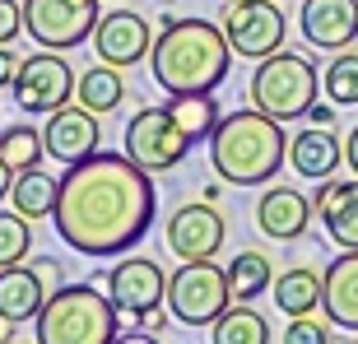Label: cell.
<instances>
[{
  "instance_id": "6da1fadb",
  "label": "cell",
  "mask_w": 358,
  "mask_h": 344,
  "mask_svg": "<svg viewBox=\"0 0 358 344\" xmlns=\"http://www.w3.org/2000/svg\"><path fill=\"white\" fill-rule=\"evenodd\" d=\"M56 233L80 256H126L154 224V182L131 154H103L70 163L56 196Z\"/></svg>"
},
{
  "instance_id": "7a4b0ae2",
  "label": "cell",
  "mask_w": 358,
  "mask_h": 344,
  "mask_svg": "<svg viewBox=\"0 0 358 344\" xmlns=\"http://www.w3.org/2000/svg\"><path fill=\"white\" fill-rule=\"evenodd\" d=\"M149 66L154 80L168 98L177 93H214L228 80L233 66V47H228L224 24L210 19H168L163 33L149 47Z\"/></svg>"
},
{
  "instance_id": "3957f363",
  "label": "cell",
  "mask_w": 358,
  "mask_h": 344,
  "mask_svg": "<svg viewBox=\"0 0 358 344\" xmlns=\"http://www.w3.org/2000/svg\"><path fill=\"white\" fill-rule=\"evenodd\" d=\"M284 159H289L284 121L261 107L228 112L210 131V168L228 186H266L284 168Z\"/></svg>"
},
{
  "instance_id": "277c9868",
  "label": "cell",
  "mask_w": 358,
  "mask_h": 344,
  "mask_svg": "<svg viewBox=\"0 0 358 344\" xmlns=\"http://www.w3.org/2000/svg\"><path fill=\"white\" fill-rule=\"evenodd\" d=\"M38 344H107L121 335V312L112 293L93 284H66L47 293L38 321H33Z\"/></svg>"
},
{
  "instance_id": "5b68a950",
  "label": "cell",
  "mask_w": 358,
  "mask_h": 344,
  "mask_svg": "<svg viewBox=\"0 0 358 344\" xmlns=\"http://www.w3.org/2000/svg\"><path fill=\"white\" fill-rule=\"evenodd\" d=\"M317 84L321 75L303 52L279 47V52L261 56V66L252 75V107H261V112H270L279 121H298L317 103Z\"/></svg>"
},
{
  "instance_id": "8992f818",
  "label": "cell",
  "mask_w": 358,
  "mask_h": 344,
  "mask_svg": "<svg viewBox=\"0 0 358 344\" xmlns=\"http://www.w3.org/2000/svg\"><path fill=\"white\" fill-rule=\"evenodd\" d=\"M168 317L191 326V331H205L233 307V284H228V270H219L214 261H182L173 279H168Z\"/></svg>"
},
{
  "instance_id": "52a82bcc",
  "label": "cell",
  "mask_w": 358,
  "mask_h": 344,
  "mask_svg": "<svg viewBox=\"0 0 358 344\" xmlns=\"http://www.w3.org/2000/svg\"><path fill=\"white\" fill-rule=\"evenodd\" d=\"M126 154L145 172H168L186 159V149L196 145L191 135L182 131V121L173 117V107H140L131 121H126Z\"/></svg>"
},
{
  "instance_id": "ba28073f",
  "label": "cell",
  "mask_w": 358,
  "mask_h": 344,
  "mask_svg": "<svg viewBox=\"0 0 358 344\" xmlns=\"http://www.w3.org/2000/svg\"><path fill=\"white\" fill-rule=\"evenodd\" d=\"M24 28L38 47L70 52V47L93 38L98 0H24Z\"/></svg>"
},
{
  "instance_id": "9c48e42d",
  "label": "cell",
  "mask_w": 358,
  "mask_h": 344,
  "mask_svg": "<svg viewBox=\"0 0 358 344\" xmlns=\"http://www.w3.org/2000/svg\"><path fill=\"white\" fill-rule=\"evenodd\" d=\"M75 80H80V75L70 70L66 56L52 52V47H42V52L19 61V75H14L10 93L24 112H56V107H66L70 98H75Z\"/></svg>"
},
{
  "instance_id": "30bf717a",
  "label": "cell",
  "mask_w": 358,
  "mask_h": 344,
  "mask_svg": "<svg viewBox=\"0 0 358 344\" xmlns=\"http://www.w3.org/2000/svg\"><path fill=\"white\" fill-rule=\"evenodd\" d=\"M224 33H228V47L233 56H247V61H261V56L279 52L284 47V10H279V0H228L224 10Z\"/></svg>"
},
{
  "instance_id": "8fae6325",
  "label": "cell",
  "mask_w": 358,
  "mask_h": 344,
  "mask_svg": "<svg viewBox=\"0 0 358 344\" xmlns=\"http://www.w3.org/2000/svg\"><path fill=\"white\" fill-rule=\"evenodd\" d=\"M107 293H112V303H117L121 317L149 321L163 307V298H168V279H163L159 261H149V256H126V261L112 265Z\"/></svg>"
},
{
  "instance_id": "7c38bea8",
  "label": "cell",
  "mask_w": 358,
  "mask_h": 344,
  "mask_svg": "<svg viewBox=\"0 0 358 344\" xmlns=\"http://www.w3.org/2000/svg\"><path fill=\"white\" fill-rule=\"evenodd\" d=\"M228 238L224 214L210 205H182V210L168 219V247H173L177 261H214L219 247Z\"/></svg>"
},
{
  "instance_id": "4fadbf2b",
  "label": "cell",
  "mask_w": 358,
  "mask_h": 344,
  "mask_svg": "<svg viewBox=\"0 0 358 344\" xmlns=\"http://www.w3.org/2000/svg\"><path fill=\"white\" fill-rule=\"evenodd\" d=\"M149 47H154L149 19H140L135 10H112L93 28V52H98V61H107V66L131 70L149 56Z\"/></svg>"
},
{
  "instance_id": "5bb4252c",
  "label": "cell",
  "mask_w": 358,
  "mask_h": 344,
  "mask_svg": "<svg viewBox=\"0 0 358 344\" xmlns=\"http://www.w3.org/2000/svg\"><path fill=\"white\" fill-rule=\"evenodd\" d=\"M42 145H47V159L56 163H80L98 149V112H89L84 103H66L47 112V131H42Z\"/></svg>"
},
{
  "instance_id": "9a60e30c",
  "label": "cell",
  "mask_w": 358,
  "mask_h": 344,
  "mask_svg": "<svg viewBox=\"0 0 358 344\" xmlns=\"http://www.w3.org/2000/svg\"><path fill=\"white\" fill-rule=\"evenodd\" d=\"M298 28L321 52H345L358 38V0H303Z\"/></svg>"
},
{
  "instance_id": "2e32d148",
  "label": "cell",
  "mask_w": 358,
  "mask_h": 344,
  "mask_svg": "<svg viewBox=\"0 0 358 344\" xmlns=\"http://www.w3.org/2000/svg\"><path fill=\"white\" fill-rule=\"evenodd\" d=\"M312 200L293 186H270L266 196L256 200V228L266 233L270 242H298L312 224Z\"/></svg>"
},
{
  "instance_id": "e0dca14e",
  "label": "cell",
  "mask_w": 358,
  "mask_h": 344,
  "mask_svg": "<svg viewBox=\"0 0 358 344\" xmlns=\"http://www.w3.org/2000/svg\"><path fill=\"white\" fill-rule=\"evenodd\" d=\"M312 210L321 214V224H326V233H331L335 247L358 252V177L354 182H331V177H321L317 196H312Z\"/></svg>"
},
{
  "instance_id": "ac0fdd59",
  "label": "cell",
  "mask_w": 358,
  "mask_h": 344,
  "mask_svg": "<svg viewBox=\"0 0 358 344\" xmlns=\"http://www.w3.org/2000/svg\"><path fill=\"white\" fill-rule=\"evenodd\" d=\"M321 312L331 326L358 335V252L335 256L321 275Z\"/></svg>"
},
{
  "instance_id": "d6986e66",
  "label": "cell",
  "mask_w": 358,
  "mask_h": 344,
  "mask_svg": "<svg viewBox=\"0 0 358 344\" xmlns=\"http://www.w3.org/2000/svg\"><path fill=\"white\" fill-rule=\"evenodd\" d=\"M340 159H345V145L331 135V126H307V131L289 135V163L298 177L321 182V177H331L340 168Z\"/></svg>"
},
{
  "instance_id": "ffe728a7",
  "label": "cell",
  "mask_w": 358,
  "mask_h": 344,
  "mask_svg": "<svg viewBox=\"0 0 358 344\" xmlns=\"http://www.w3.org/2000/svg\"><path fill=\"white\" fill-rule=\"evenodd\" d=\"M47 293L52 289L38 279V270L5 265V270H0V321H38Z\"/></svg>"
},
{
  "instance_id": "44dd1931",
  "label": "cell",
  "mask_w": 358,
  "mask_h": 344,
  "mask_svg": "<svg viewBox=\"0 0 358 344\" xmlns=\"http://www.w3.org/2000/svg\"><path fill=\"white\" fill-rule=\"evenodd\" d=\"M121 98H126V80H121V66H107V61H98V66H89L80 80H75V103H84L89 112H98V117L117 112Z\"/></svg>"
},
{
  "instance_id": "7402d4cb",
  "label": "cell",
  "mask_w": 358,
  "mask_h": 344,
  "mask_svg": "<svg viewBox=\"0 0 358 344\" xmlns=\"http://www.w3.org/2000/svg\"><path fill=\"white\" fill-rule=\"evenodd\" d=\"M56 196H61V177H52V172H14V186H10V205L24 219H47V214L56 210Z\"/></svg>"
},
{
  "instance_id": "603a6c76",
  "label": "cell",
  "mask_w": 358,
  "mask_h": 344,
  "mask_svg": "<svg viewBox=\"0 0 358 344\" xmlns=\"http://www.w3.org/2000/svg\"><path fill=\"white\" fill-rule=\"evenodd\" d=\"M270 293H275V307L284 312V317H307V312L321 307V275L307 270V265L284 270V275L270 284Z\"/></svg>"
},
{
  "instance_id": "cb8c5ba5",
  "label": "cell",
  "mask_w": 358,
  "mask_h": 344,
  "mask_svg": "<svg viewBox=\"0 0 358 344\" xmlns=\"http://www.w3.org/2000/svg\"><path fill=\"white\" fill-rule=\"evenodd\" d=\"M214 344H270V326H266V317H261L256 307H247V298H242L238 307H228L224 317L214 321Z\"/></svg>"
},
{
  "instance_id": "d4e9b609",
  "label": "cell",
  "mask_w": 358,
  "mask_h": 344,
  "mask_svg": "<svg viewBox=\"0 0 358 344\" xmlns=\"http://www.w3.org/2000/svg\"><path fill=\"white\" fill-rule=\"evenodd\" d=\"M228 284H233V298L252 303L256 293H266L275 284V265H270L266 252H238L228 261Z\"/></svg>"
},
{
  "instance_id": "484cf974",
  "label": "cell",
  "mask_w": 358,
  "mask_h": 344,
  "mask_svg": "<svg viewBox=\"0 0 358 344\" xmlns=\"http://www.w3.org/2000/svg\"><path fill=\"white\" fill-rule=\"evenodd\" d=\"M168 107L191 140H210V131L219 126V103L210 93H177V98H168Z\"/></svg>"
},
{
  "instance_id": "4316f807",
  "label": "cell",
  "mask_w": 358,
  "mask_h": 344,
  "mask_svg": "<svg viewBox=\"0 0 358 344\" xmlns=\"http://www.w3.org/2000/svg\"><path fill=\"white\" fill-rule=\"evenodd\" d=\"M0 159L10 163L14 172H28L47 159V145H42V131L33 126H5L0 131Z\"/></svg>"
},
{
  "instance_id": "83f0119b",
  "label": "cell",
  "mask_w": 358,
  "mask_h": 344,
  "mask_svg": "<svg viewBox=\"0 0 358 344\" xmlns=\"http://www.w3.org/2000/svg\"><path fill=\"white\" fill-rule=\"evenodd\" d=\"M321 89H326V98H331L335 107H354L358 103V52H340L326 66V75H321Z\"/></svg>"
},
{
  "instance_id": "f1b7e54d",
  "label": "cell",
  "mask_w": 358,
  "mask_h": 344,
  "mask_svg": "<svg viewBox=\"0 0 358 344\" xmlns=\"http://www.w3.org/2000/svg\"><path fill=\"white\" fill-rule=\"evenodd\" d=\"M33 219H24V214L14 210H0V270L5 265H24L28 252H33Z\"/></svg>"
},
{
  "instance_id": "f546056e",
  "label": "cell",
  "mask_w": 358,
  "mask_h": 344,
  "mask_svg": "<svg viewBox=\"0 0 358 344\" xmlns=\"http://www.w3.org/2000/svg\"><path fill=\"white\" fill-rule=\"evenodd\" d=\"M331 340V321H312L307 317H293V326L284 331V344H326Z\"/></svg>"
},
{
  "instance_id": "4dcf8cb0",
  "label": "cell",
  "mask_w": 358,
  "mask_h": 344,
  "mask_svg": "<svg viewBox=\"0 0 358 344\" xmlns=\"http://www.w3.org/2000/svg\"><path fill=\"white\" fill-rule=\"evenodd\" d=\"M24 33V5L19 0H0V42H14Z\"/></svg>"
},
{
  "instance_id": "1f68e13d",
  "label": "cell",
  "mask_w": 358,
  "mask_h": 344,
  "mask_svg": "<svg viewBox=\"0 0 358 344\" xmlns=\"http://www.w3.org/2000/svg\"><path fill=\"white\" fill-rule=\"evenodd\" d=\"M14 75H19V56L10 52V42H0V89H10Z\"/></svg>"
},
{
  "instance_id": "d6a6232c",
  "label": "cell",
  "mask_w": 358,
  "mask_h": 344,
  "mask_svg": "<svg viewBox=\"0 0 358 344\" xmlns=\"http://www.w3.org/2000/svg\"><path fill=\"white\" fill-rule=\"evenodd\" d=\"M307 121L312 126H335V103H312L307 107Z\"/></svg>"
},
{
  "instance_id": "836d02e7",
  "label": "cell",
  "mask_w": 358,
  "mask_h": 344,
  "mask_svg": "<svg viewBox=\"0 0 358 344\" xmlns=\"http://www.w3.org/2000/svg\"><path fill=\"white\" fill-rule=\"evenodd\" d=\"M33 270H38V279H42V284H47V289L56 293V279H61V261H38Z\"/></svg>"
},
{
  "instance_id": "e575fe53",
  "label": "cell",
  "mask_w": 358,
  "mask_h": 344,
  "mask_svg": "<svg viewBox=\"0 0 358 344\" xmlns=\"http://www.w3.org/2000/svg\"><path fill=\"white\" fill-rule=\"evenodd\" d=\"M345 163H349V172H358V126L345 135Z\"/></svg>"
},
{
  "instance_id": "d590c367",
  "label": "cell",
  "mask_w": 358,
  "mask_h": 344,
  "mask_svg": "<svg viewBox=\"0 0 358 344\" xmlns=\"http://www.w3.org/2000/svg\"><path fill=\"white\" fill-rule=\"evenodd\" d=\"M10 186H14V168H10L5 159H0V200L10 196Z\"/></svg>"
},
{
  "instance_id": "8d00e7d4",
  "label": "cell",
  "mask_w": 358,
  "mask_h": 344,
  "mask_svg": "<svg viewBox=\"0 0 358 344\" xmlns=\"http://www.w3.org/2000/svg\"><path fill=\"white\" fill-rule=\"evenodd\" d=\"M279 5H289V0H279Z\"/></svg>"
},
{
  "instance_id": "74e56055",
  "label": "cell",
  "mask_w": 358,
  "mask_h": 344,
  "mask_svg": "<svg viewBox=\"0 0 358 344\" xmlns=\"http://www.w3.org/2000/svg\"><path fill=\"white\" fill-rule=\"evenodd\" d=\"M112 5H121V0H112Z\"/></svg>"
}]
</instances>
